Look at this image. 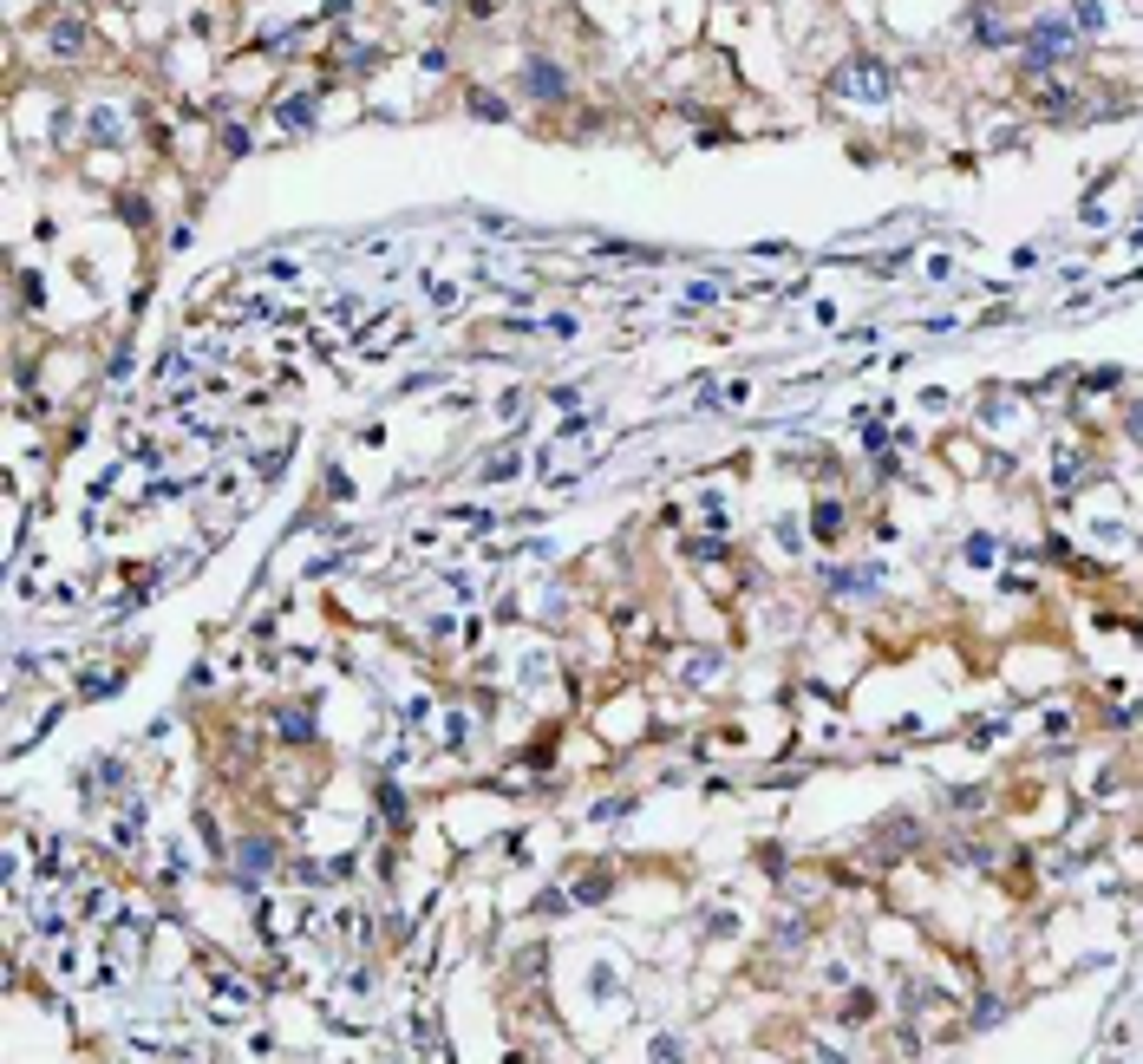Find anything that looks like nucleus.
Wrapping results in <instances>:
<instances>
[{
    "instance_id": "1",
    "label": "nucleus",
    "mask_w": 1143,
    "mask_h": 1064,
    "mask_svg": "<svg viewBox=\"0 0 1143 1064\" xmlns=\"http://www.w3.org/2000/svg\"><path fill=\"white\" fill-rule=\"evenodd\" d=\"M830 99H869V105H882L888 99V66L882 59H850L843 72H830Z\"/></svg>"
},
{
    "instance_id": "2",
    "label": "nucleus",
    "mask_w": 1143,
    "mask_h": 1064,
    "mask_svg": "<svg viewBox=\"0 0 1143 1064\" xmlns=\"http://www.w3.org/2000/svg\"><path fill=\"white\" fill-rule=\"evenodd\" d=\"M1026 53H1032L1026 66H1039V72H1045V66H1058V59L1072 53V26H1065V20H1039V26H1032V39H1026Z\"/></svg>"
},
{
    "instance_id": "3",
    "label": "nucleus",
    "mask_w": 1143,
    "mask_h": 1064,
    "mask_svg": "<svg viewBox=\"0 0 1143 1064\" xmlns=\"http://www.w3.org/2000/svg\"><path fill=\"white\" fill-rule=\"evenodd\" d=\"M523 85H530V99H563V92H569V79H563L549 59H536V66L523 72Z\"/></svg>"
},
{
    "instance_id": "4",
    "label": "nucleus",
    "mask_w": 1143,
    "mask_h": 1064,
    "mask_svg": "<svg viewBox=\"0 0 1143 1064\" xmlns=\"http://www.w3.org/2000/svg\"><path fill=\"white\" fill-rule=\"evenodd\" d=\"M824 581H830V594H869L882 575H875V568H830Z\"/></svg>"
},
{
    "instance_id": "5",
    "label": "nucleus",
    "mask_w": 1143,
    "mask_h": 1064,
    "mask_svg": "<svg viewBox=\"0 0 1143 1064\" xmlns=\"http://www.w3.org/2000/svg\"><path fill=\"white\" fill-rule=\"evenodd\" d=\"M811 530H817V542H837L843 535V503H817L811 510Z\"/></svg>"
},
{
    "instance_id": "6",
    "label": "nucleus",
    "mask_w": 1143,
    "mask_h": 1064,
    "mask_svg": "<svg viewBox=\"0 0 1143 1064\" xmlns=\"http://www.w3.org/2000/svg\"><path fill=\"white\" fill-rule=\"evenodd\" d=\"M471 112H477V118H490V125H503V118H510V105H503L497 92H471Z\"/></svg>"
},
{
    "instance_id": "7",
    "label": "nucleus",
    "mask_w": 1143,
    "mask_h": 1064,
    "mask_svg": "<svg viewBox=\"0 0 1143 1064\" xmlns=\"http://www.w3.org/2000/svg\"><path fill=\"white\" fill-rule=\"evenodd\" d=\"M517 470H523V457H510V451H503V457H490V464H484V484H510Z\"/></svg>"
},
{
    "instance_id": "8",
    "label": "nucleus",
    "mask_w": 1143,
    "mask_h": 1064,
    "mask_svg": "<svg viewBox=\"0 0 1143 1064\" xmlns=\"http://www.w3.org/2000/svg\"><path fill=\"white\" fill-rule=\"evenodd\" d=\"M46 46H53V53H79V46H85V33H79V26H53V33H46Z\"/></svg>"
},
{
    "instance_id": "9",
    "label": "nucleus",
    "mask_w": 1143,
    "mask_h": 1064,
    "mask_svg": "<svg viewBox=\"0 0 1143 1064\" xmlns=\"http://www.w3.org/2000/svg\"><path fill=\"white\" fill-rule=\"evenodd\" d=\"M307 118H314V99H287V105H282V125H287V131H301Z\"/></svg>"
},
{
    "instance_id": "10",
    "label": "nucleus",
    "mask_w": 1143,
    "mask_h": 1064,
    "mask_svg": "<svg viewBox=\"0 0 1143 1064\" xmlns=\"http://www.w3.org/2000/svg\"><path fill=\"white\" fill-rule=\"evenodd\" d=\"M974 33H981V39H994V46H1000V39H1006V20H1000V13H974Z\"/></svg>"
},
{
    "instance_id": "11",
    "label": "nucleus",
    "mask_w": 1143,
    "mask_h": 1064,
    "mask_svg": "<svg viewBox=\"0 0 1143 1064\" xmlns=\"http://www.w3.org/2000/svg\"><path fill=\"white\" fill-rule=\"evenodd\" d=\"M242 862H249V869H269V862H275V849H269V842H255V836H249V849H242Z\"/></svg>"
},
{
    "instance_id": "12",
    "label": "nucleus",
    "mask_w": 1143,
    "mask_h": 1064,
    "mask_svg": "<svg viewBox=\"0 0 1143 1064\" xmlns=\"http://www.w3.org/2000/svg\"><path fill=\"white\" fill-rule=\"evenodd\" d=\"M282 732H287V738H294V745H301V738H314V725H307V718H294V712H287V718H282Z\"/></svg>"
}]
</instances>
